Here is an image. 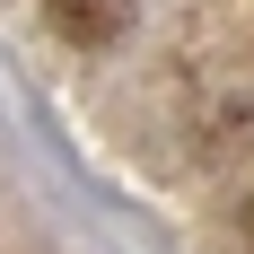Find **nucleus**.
I'll use <instances>...</instances> for the list:
<instances>
[{
  "mask_svg": "<svg viewBox=\"0 0 254 254\" xmlns=\"http://www.w3.org/2000/svg\"><path fill=\"white\" fill-rule=\"evenodd\" d=\"M237 237H246V254H254V184H246V202H237Z\"/></svg>",
  "mask_w": 254,
  "mask_h": 254,
  "instance_id": "f03ea898",
  "label": "nucleus"
},
{
  "mask_svg": "<svg viewBox=\"0 0 254 254\" xmlns=\"http://www.w3.org/2000/svg\"><path fill=\"white\" fill-rule=\"evenodd\" d=\"M131 18H140V0H44V26L62 35V44H79V53L123 44Z\"/></svg>",
  "mask_w": 254,
  "mask_h": 254,
  "instance_id": "f257e3e1",
  "label": "nucleus"
}]
</instances>
